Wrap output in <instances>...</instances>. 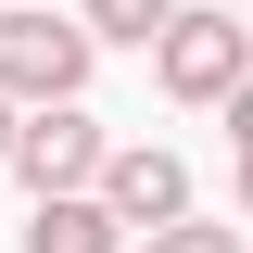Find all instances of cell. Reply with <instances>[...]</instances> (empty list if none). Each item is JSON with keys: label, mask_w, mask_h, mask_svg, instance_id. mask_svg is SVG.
I'll return each instance as SVG.
<instances>
[{"label": "cell", "mask_w": 253, "mask_h": 253, "mask_svg": "<svg viewBox=\"0 0 253 253\" xmlns=\"http://www.w3.org/2000/svg\"><path fill=\"white\" fill-rule=\"evenodd\" d=\"M0 165L26 177L38 203H51V190H89V177H101V126L76 114V101H26V114H13V152H0Z\"/></svg>", "instance_id": "2"}, {"label": "cell", "mask_w": 253, "mask_h": 253, "mask_svg": "<svg viewBox=\"0 0 253 253\" xmlns=\"http://www.w3.org/2000/svg\"><path fill=\"white\" fill-rule=\"evenodd\" d=\"M114 241H126V228L101 215L89 190H51V203H38V228H26V253H114Z\"/></svg>", "instance_id": "5"}, {"label": "cell", "mask_w": 253, "mask_h": 253, "mask_svg": "<svg viewBox=\"0 0 253 253\" xmlns=\"http://www.w3.org/2000/svg\"><path fill=\"white\" fill-rule=\"evenodd\" d=\"M89 203L114 228H165V215H190V165L152 152V139H139V152H101V190H89Z\"/></svg>", "instance_id": "4"}, {"label": "cell", "mask_w": 253, "mask_h": 253, "mask_svg": "<svg viewBox=\"0 0 253 253\" xmlns=\"http://www.w3.org/2000/svg\"><path fill=\"white\" fill-rule=\"evenodd\" d=\"M152 253H241V228H215V215H165Z\"/></svg>", "instance_id": "7"}, {"label": "cell", "mask_w": 253, "mask_h": 253, "mask_svg": "<svg viewBox=\"0 0 253 253\" xmlns=\"http://www.w3.org/2000/svg\"><path fill=\"white\" fill-rule=\"evenodd\" d=\"M177 0H89V38H152Z\"/></svg>", "instance_id": "6"}, {"label": "cell", "mask_w": 253, "mask_h": 253, "mask_svg": "<svg viewBox=\"0 0 253 253\" xmlns=\"http://www.w3.org/2000/svg\"><path fill=\"white\" fill-rule=\"evenodd\" d=\"M0 152H13V101H0Z\"/></svg>", "instance_id": "8"}, {"label": "cell", "mask_w": 253, "mask_h": 253, "mask_svg": "<svg viewBox=\"0 0 253 253\" xmlns=\"http://www.w3.org/2000/svg\"><path fill=\"white\" fill-rule=\"evenodd\" d=\"M152 51H165V89H177V101H228L241 63H253V26H241V13H165Z\"/></svg>", "instance_id": "3"}, {"label": "cell", "mask_w": 253, "mask_h": 253, "mask_svg": "<svg viewBox=\"0 0 253 253\" xmlns=\"http://www.w3.org/2000/svg\"><path fill=\"white\" fill-rule=\"evenodd\" d=\"M89 89V26H63V13H0V101L26 114V101H76Z\"/></svg>", "instance_id": "1"}]
</instances>
